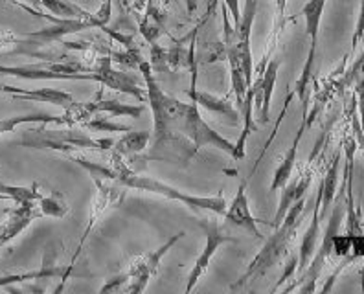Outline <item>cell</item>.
<instances>
[{"instance_id":"obj_26","label":"cell","mask_w":364,"mask_h":294,"mask_svg":"<svg viewBox=\"0 0 364 294\" xmlns=\"http://www.w3.org/2000/svg\"><path fill=\"white\" fill-rule=\"evenodd\" d=\"M41 6L50 9L53 15H59L61 18H76L87 13L77 6L70 4L68 0H41Z\"/></svg>"},{"instance_id":"obj_31","label":"cell","mask_w":364,"mask_h":294,"mask_svg":"<svg viewBox=\"0 0 364 294\" xmlns=\"http://www.w3.org/2000/svg\"><path fill=\"white\" fill-rule=\"evenodd\" d=\"M353 90H355V99H357V111H359L360 125L364 129V81H359L353 85Z\"/></svg>"},{"instance_id":"obj_32","label":"cell","mask_w":364,"mask_h":294,"mask_svg":"<svg viewBox=\"0 0 364 294\" xmlns=\"http://www.w3.org/2000/svg\"><path fill=\"white\" fill-rule=\"evenodd\" d=\"M225 6L230 11L232 21H234V28L241 23V11H240V0H225Z\"/></svg>"},{"instance_id":"obj_8","label":"cell","mask_w":364,"mask_h":294,"mask_svg":"<svg viewBox=\"0 0 364 294\" xmlns=\"http://www.w3.org/2000/svg\"><path fill=\"white\" fill-rule=\"evenodd\" d=\"M200 228L205 230V249L200 252L199 258L196 259V265L191 267L190 274H188V281H186V294H190L191 290L196 289L197 281L200 278L205 276L206 272H208L210 265H212L213 256L218 254L219 246L227 245V243H235V239L232 236H227V234L221 232V228H219V223L215 219H200L199 221Z\"/></svg>"},{"instance_id":"obj_34","label":"cell","mask_w":364,"mask_h":294,"mask_svg":"<svg viewBox=\"0 0 364 294\" xmlns=\"http://www.w3.org/2000/svg\"><path fill=\"white\" fill-rule=\"evenodd\" d=\"M24 2H28L31 6H41V0H24Z\"/></svg>"},{"instance_id":"obj_18","label":"cell","mask_w":364,"mask_h":294,"mask_svg":"<svg viewBox=\"0 0 364 294\" xmlns=\"http://www.w3.org/2000/svg\"><path fill=\"white\" fill-rule=\"evenodd\" d=\"M24 124H55V125H68L72 127L74 121L72 118L68 116V112L65 111L63 114H46V112H31V114H23V116H11V118H2L0 120V136L2 134H8V133H14L15 127L18 125H24Z\"/></svg>"},{"instance_id":"obj_5","label":"cell","mask_w":364,"mask_h":294,"mask_svg":"<svg viewBox=\"0 0 364 294\" xmlns=\"http://www.w3.org/2000/svg\"><path fill=\"white\" fill-rule=\"evenodd\" d=\"M184 236H186V232L175 234V236L169 237L164 245L159 246L156 250H149L146 254L138 256L124 274L112 278L111 281H107L105 285L100 289V293H107V290H125V293L133 294L144 293L147 283H149V280H151L156 274V271H159V265L160 261H162V258H164L169 250L173 249L175 243L181 241Z\"/></svg>"},{"instance_id":"obj_10","label":"cell","mask_w":364,"mask_h":294,"mask_svg":"<svg viewBox=\"0 0 364 294\" xmlns=\"http://www.w3.org/2000/svg\"><path fill=\"white\" fill-rule=\"evenodd\" d=\"M280 59H269L262 72L256 74V80H252L254 94V111L259 114V120L269 121V112H271L272 94H274L276 80H278V70H280Z\"/></svg>"},{"instance_id":"obj_25","label":"cell","mask_w":364,"mask_h":294,"mask_svg":"<svg viewBox=\"0 0 364 294\" xmlns=\"http://www.w3.org/2000/svg\"><path fill=\"white\" fill-rule=\"evenodd\" d=\"M37 205H39L41 214L50 215V217H65L68 214L67 202L63 201V197L59 193H52L50 197H41Z\"/></svg>"},{"instance_id":"obj_21","label":"cell","mask_w":364,"mask_h":294,"mask_svg":"<svg viewBox=\"0 0 364 294\" xmlns=\"http://www.w3.org/2000/svg\"><path fill=\"white\" fill-rule=\"evenodd\" d=\"M11 98L21 99V102L52 103V105H58V107H63V109H68L72 103L76 102L70 92H65V90H58V89H36V90L23 89L18 94H11Z\"/></svg>"},{"instance_id":"obj_6","label":"cell","mask_w":364,"mask_h":294,"mask_svg":"<svg viewBox=\"0 0 364 294\" xmlns=\"http://www.w3.org/2000/svg\"><path fill=\"white\" fill-rule=\"evenodd\" d=\"M344 206H346V178L342 180L337 199L333 201V212H331V215L328 217V227H326L324 236L320 239V245L318 249H316L315 256H313V259L309 261L306 271L296 278V283H294L293 287H287L285 290L298 289L300 293H313V290H315V283L318 281L322 271H324L326 261H328L329 256L333 254V250H331V241H333L335 234H338V228H341L342 219H344Z\"/></svg>"},{"instance_id":"obj_27","label":"cell","mask_w":364,"mask_h":294,"mask_svg":"<svg viewBox=\"0 0 364 294\" xmlns=\"http://www.w3.org/2000/svg\"><path fill=\"white\" fill-rule=\"evenodd\" d=\"M81 127L89 131H102V133H127V131H131L129 125L114 124L107 118H96V114L89 121H85Z\"/></svg>"},{"instance_id":"obj_17","label":"cell","mask_w":364,"mask_h":294,"mask_svg":"<svg viewBox=\"0 0 364 294\" xmlns=\"http://www.w3.org/2000/svg\"><path fill=\"white\" fill-rule=\"evenodd\" d=\"M307 129V118L302 116V124L298 127L296 134H294L293 142L289 146V149L285 151V155L282 156L280 164L276 165L274 175H272V183H271V192H280L282 187L293 178L294 168H296V155H298V147H300V142H302V136Z\"/></svg>"},{"instance_id":"obj_7","label":"cell","mask_w":364,"mask_h":294,"mask_svg":"<svg viewBox=\"0 0 364 294\" xmlns=\"http://www.w3.org/2000/svg\"><path fill=\"white\" fill-rule=\"evenodd\" d=\"M0 76L21 77L30 81H98V74L92 72L90 65L81 62H55L45 61L39 65L23 67H4L0 65Z\"/></svg>"},{"instance_id":"obj_23","label":"cell","mask_w":364,"mask_h":294,"mask_svg":"<svg viewBox=\"0 0 364 294\" xmlns=\"http://www.w3.org/2000/svg\"><path fill=\"white\" fill-rule=\"evenodd\" d=\"M149 142H151V131H127L120 140H116L112 151L125 158H131L146 151Z\"/></svg>"},{"instance_id":"obj_15","label":"cell","mask_w":364,"mask_h":294,"mask_svg":"<svg viewBox=\"0 0 364 294\" xmlns=\"http://www.w3.org/2000/svg\"><path fill=\"white\" fill-rule=\"evenodd\" d=\"M74 272V265H67V267H59L53 261H48V252L45 256V261L37 271L23 272V274H6L0 276V287H9L14 283H23V281H43V280H55V278H63V283L67 281V278L72 276Z\"/></svg>"},{"instance_id":"obj_12","label":"cell","mask_w":364,"mask_h":294,"mask_svg":"<svg viewBox=\"0 0 364 294\" xmlns=\"http://www.w3.org/2000/svg\"><path fill=\"white\" fill-rule=\"evenodd\" d=\"M36 202L37 201L21 202V205H17V208L8 209V219L0 224V249L8 245L9 241H14L17 236H21L39 215H43L41 209H37L39 205H36Z\"/></svg>"},{"instance_id":"obj_30","label":"cell","mask_w":364,"mask_h":294,"mask_svg":"<svg viewBox=\"0 0 364 294\" xmlns=\"http://www.w3.org/2000/svg\"><path fill=\"white\" fill-rule=\"evenodd\" d=\"M364 43V0H360L359 8V18H357L355 30H353V36H351V50L355 52L357 46H360Z\"/></svg>"},{"instance_id":"obj_33","label":"cell","mask_w":364,"mask_h":294,"mask_svg":"<svg viewBox=\"0 0 364 294\" xmlns=\"http://www.w3.org/2000/svg\"><path fill=\"white\" fill-rule=\"evenodd\" d=\"M360 290L364 293V265H363V268H360Z\"/></svg>"},{"instance_id":"obj_29","label":"cell","mask_w":364,"mask_h":294,"mask_svg":"<svg viewBox=\"0 0 364 294\" xmlns=\"http://www.w3.org/2000/svg\"><path fill=\"white\" fill-rule=\"evenodd\" d=\"M331 250L337 258H346L351 252V236L350 234H344V236H338L335 234L333 241H331Z\"/></svg>"},{"instance_id":"obj_2","label":"cell","mask_w":364,"mask_h":294,"mask_svg":"<svg viewBox=\"0 0 364 294\" xmlns=\"http://www.w3.org/2000/svg\"><path fill=\"white\" fill-rule=\"evenodd\" d=\"M114 170V180H118L120 184H124L125 187H134V190H142L147 193H155V195L164 197L169 201H177L181 205L188 206L191 212L200 214V212H212L213 215H223L225 209H227V201L223 193H218L213 197H199V195H190V193L182 192L178 187L169 186L168 183H162L155 177H147V175L138 173L133 165L127 162V158L118 153L112 151L111 164H109Z\"/></svg>"},{"instance_id":"obj_9","label":"cell","mask_w":364,"mask_h":294,"mask_svg":"<svg viewBox=\"0 0 364 294\" xmlns=\"http://www.w3.org/2000/svg\"><path fill=\"white\" fill-rule=\"evenodd\" d=\"M90 68L98 74V83H102L107 89L129 94L140 103L147 102V90L140 87V77L136 74H129V72L114 70L111 58H107V55L96 58Z\"/></svg>"},{"instance_id":"obj_36","label":"cell","mask_w":364,"mask_h":294,"mask_svg":"<svg viewBox=\"0 0 364 294\" xmlns=\"http://www.w3.org/2000/svg\"><path fill=\"white\" fill-rule=\"evenodd\" d=\"M360 151H364V146H363V147H360Z\"/></svg>"},{"instance_id":"obj_20","label":"cell","mask_w":364,"mask_h":294,"mask_svg":"<svg viewBox=\"0 0 364 294\" xmlns=\"http://www.w3.org/2000/svg\"><path fill=\"white\" fill-rule=\"evenodd\" d=\"M326 2L328 0H307L302 8V17L306 21V36L309 39V52L307 55H316V45H318L320 23H322V13H324Z\"/></svg>"},{"instance_id":"obj_13","label":"cell","mask_w":364,"mask_h":294,"mask_svg":"<svg viewBox=\"0 0 364 294\" xmlns=\"http://www.w3.org/2000/svg\"><path fill=\"white\" fill-rule=\"evenodd\" d=\"M188 94H190L191 102L197 103L199 107L206 109V111L225 118V120L230 121V125L240 124V111H237V107H235V103H232L228 98H221V96H215V94H210V92H205V90L196 89V72H193L191 89Z\"/></svg>"},{"instance_id":"obj_35","label":"cell","mask_w":364,"mask_h":294,"mask_svg":"<svg viewBox=\"0 0 364 294\" xmlns=\"http://www.w3.org/2000/svg\"><path fill=\"white\" fill-rule=\"evenodd\" d=\"M0 201H9V197L6 193H0Z\"/></svg>"},{"instance_id":"obj_19","label":"cell","mask_w":364,"mask_h":294,"mask_svg":"<svg viewBox=\"0 0 364 294\" xmlns=\"http://www.w3.org/2000/svg\"><path fill=\"white\" fill-rule=\"evenodd\" d=\"M85 107L89 109L92 114H102L107 112L111 118L127 116V118H140L144 114V105H127V103H120L116 99H102V94H98L96 98L90 102H85Z\"/></svg>"},{"instance_id":"obj_16","label":"cell","mask_w":364,"mask_h":294,"mask_svg":"<svg viewBox=\"0 0 364 294\" xmlns=\"http://www.w3.org/2000/svg\"><path fill=\"white\" fill-rule=\"evenodd\" d=\"M311 178H313V171L306 170L300 171L293 180H289L284 187L280 190V202H278V209H276L274 221H272V228L278 227L282 223V219L285 217V214L289 212V208L298 201V199H302L306 197L307 190L311 186Z\"/></svg>"},{"instance_id":"obj_22","label":"cell","mask_w":364,"mask_h":294,"mask_svg":"<svg viewBox=\"0 0 364 294\" xmlns=\"http://www.w3.org/2000/svg\"><path fill=\"white\" fill-rule=\"evenodd\" d=\"M338 164H341V151H337L331 158V162L326 168V173L320 183L322 190V206H320V219L328 217L329 206L333 205L335 193H337V180H338Z\"/></svg>"},{"instance_id":"obj_1","label":"cell","mask_w":364,"mask_h":294,"mask_svg":"<svg viewBox=\"0 0 364 294\" xmlns=\"http://www.w3.org/2000/svg\"><path fill=\"white\" fill-rule=\"evenodd\" d=\"M138 72L146 81L147 102H149L153 111V146L149 147L146 160L173 162V164L186 168L191 158L199 151L184 136H181L177 131L184 103L160 89L155 76H153L151 62H140Z\"/></svg>"},{"instance_id":"obj_28","label":"cell","mask_w":364,"mask_h":294,"mask_svg":"<svg viewBox=\"0 0 364 294\" xmlns=\"http://www.w3.org/2000/svg\"><path fill=\"white\" fill-rule=\"evenodd\" d=\"M359 81H364V48L360 50L359 58L355 59V62L351 65L350 70L346 72V76L342 77L341 85H338V90L348 89V87H353Z\"/></svg>"},{"instance_id":"obj_11","label":"cell","mask_w":364,"mask_h":294,"mask_svg":"<svg viewBox=\"0 0 364 294\" xmlns=\"http://www.w3.org/2000/svg\"><path fill=\"white\" fill-rule=\"evenodd\" d=\"M247 184H249V178L240 184L234 199H232L230 205L227 206L223 217L227 219L228 223L234 224V227H240L243 228V230H247V232H249L250 236L256 237V239H263V234L259 232V224H267V223L265 221H262V219L254 217L252 212H250L249 195H247Z\"/></svg>"},{"instance_id":"obj_3","label":"cell","mask_w":364,"mask_h":294,"mask_svg":"<svg viewBox=\"0 0 364 294\" xmlns=\"http://www.w3.org/2000/svg\"><path fill=\"white\" fill-rule=\"evenodd\" d=\"M304 212H306V197L298 199V201L289 208L285 217L282 219V223L278 224V227H274V234L263 243L262 250H259L258 254H256V258L250 261L247 271L240 276V280L232 285V289L247 285L250 280H256V278L263 276L267 271H271L274 265L280 263L282 258L289 252L291 241L296 236L298 227L302 223Z\"/></svg>"},{"instance_id":"obj_24","label":"cell","mask_w":364,"mask_h":294,"mask_svg":"<svg viewBox=\"0 0 364 294\" xmlns=\"http://www.w3.org/2000/svg\"><path fill=\"white\" fill-rule=\"evenodd\" d=\"M0 193H6V195H8L15 205H21V202H28V201H39L41 197H43L39 193V184L24 187V186H11V184L0 183Z\"/></svg>"},{"instance_id":"obj_4","label":"cell","mask_w":364,"mask_h":294,"mask_svg":"<svg viewBox=\"0 0 364 294\" xmlns=\"http://www.w3.org/2000/svg\"><path fill=\"white\" fill-rule=\"evenodd\" d=\"M116 140L112 138H102L92 140L85 133H77V131H48L43 127L36 131H24V136L18 140V146L23 147H36V149H52V151H59L63 155L68 153H76L81 149H94V151H112Z\"/></svg>"},{"instance_id":"obj_14","label":"cell","mask_w":364,"mask_h":294,"mask_svg":"<svg viewBox=\"0 0 364 294\" xmlns=\"http://www.w3.org/2000/svg\"><path fill=\"white\" fill-rule=\"evenodd\" d=\"M320 206H322V190L318 187V192H316V199H315V214H313L311 224L307 227V230L304 232L302 243H300V254H298V265H296V274L294 276H300L304 271L307 268L309 261L315 256L316 249L320 245Z\"/></svg>"}]
</instances>
